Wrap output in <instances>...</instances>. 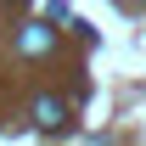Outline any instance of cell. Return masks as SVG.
<instances>
[{
  "mask_svg": "<svg viewBox=\"0 0 146 146\" xmlns=\"http://www.w3.org/2000/svg\"><path fill=\"white\" fill-rule=\"evenodd\" d=\"M34 124L45 129V135H62V129H68V107H62L56 96H39L34 101Z\"/></svg>",
  "mask_w": 146,
  "mask_h": 146,
  "instance_id": "cell-1",
  "label": "cell"
},
{
  "mask_svg": "<svg viewBox=\"0 0 146 146\" xmlns=\"http://www.w3.org/2000/svg\"><path fill=\"white\" fill-rule=\"evenodd\" d=\"M17 45H23L28 56H45V51H56V34L45 28V23H28V28L17 34Z\"/></svg>",
  "mask_w": 146,
  "mask_h": 146,
  "instance_id": "cell-2",
  "label": "cell"
}]
</instances>
